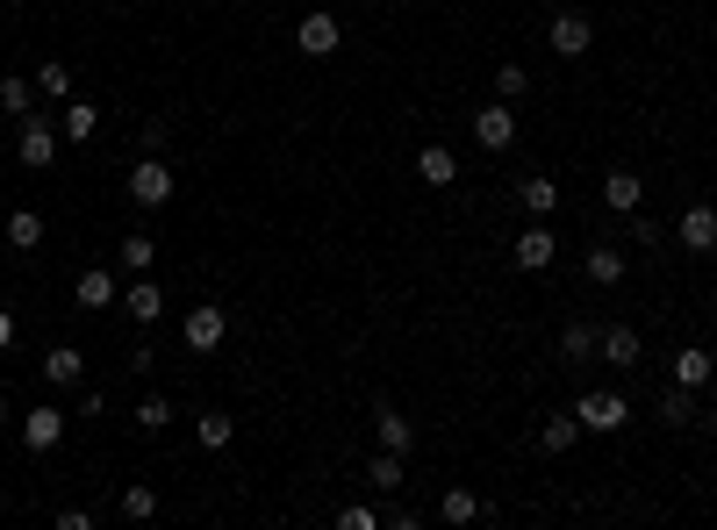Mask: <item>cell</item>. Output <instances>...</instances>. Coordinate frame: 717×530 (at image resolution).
Segmentation results:
<instances>
[{
    "mask_svg": "<svg viewBox=\"0 0 717 530\" xmlns=\"http://www.w3.org/2000/svg\"><path fill=\"white\" fill-rule=\"evenodd\" d=\"M574 416H582V430L610 437V430H624V423H632V402H624L617 387H588V395L574 402Z\"/></svg>",
    "mask_w": 717,
    "mask_h": 530,
    "instance_id": "cell-1",
    "label": "cell"
},
{
    "mask_svg": "<svg viewBox=\"0 0 717 530\" xmlns=\"http://www.w3.org/2000/svg\"><path fill=\"white\" fill-rule=\"evenodd\" d=\"M545 43H553L560 58H588V43H596V22H588L582 8H560L553 22H545Z\"/></svg>",
    "mask_w": 717,
    "mask_h": 530,
    "instance_id": "cell-2",
    "label": "cell"
},
{
    "mask_svg": "<svg viewBox=\"0 0 717 530\" xmlns=\"http://www.w3.org/2000/svg\"><path fill=\"white\" fill-rule=\"evenodd\" d=\"M14 158H22L29 173H43V165L58 158V129H51V115H22V136H14Z\"/></svg>",
    "mask_w": 717,
    "mask_h": 530,
    "instance_id": "cell-3",
    "label": "cell"
},
{
    "mask_svg": "<svg viewBox=\"0 0 717 530\" xmlns=\"http://www.w3.org/2000/svg\"><path fill=\"white\" fill-rule=\"evenodd\" d=\"M130 201L136 208H165V201H173V165H165V158L130 165Z\"/></svg>",
    "mask_w": 717,
    "mask_h": 530,
    "instance_id": "cell-4",
    "label": "cell"
},
{
    "mask_svg": "<svg viewBox=\"0 0 717 530\" xmlns=\"http://www.w3.org/2000/svg\"><path fill=\"white\" fill-rule=\"evenodd\" d=\"M675 245H682V251H696V259H710V251H717V208H710V201L682 208V222H675Z\"/></svg>",
    "mask_w": 717,
    "mask_h": 530,
    "instance_id": "cell-5",
    "label": "cell"
},
{
    "mask_svg": "<svg viewBox=\"0 0 717 530\" xmlns=\"http://www.w3.org/2000/svg\"><path fill=\"white\" fill-rule=\"evenodd\" d=\"M474 144L481 150H510L516 144V108H510V101H488V108H474Z\"/></svg>",
    "mask_w": 717,
    "mask_h": 530,
    "instance_id": "cell-6",
    "label": "cell"
},
{
    "mask_svg": "<svg viewBox=\"0 0 717 530\" xmlns=\"http://www.w3.org/2000/svg\"><path fill=\"white\" fill-rule=\"evenodd\" d=\"M295 43H301V58H330L345 43V29H338V14H301V29H295Z\"/></svg>",
    "mask_w": 717,
    "mask_h": 530,
    "instance_id": "cell-7",
    "label": "cell"
},
{
    "mask_svg": "<svg viewBox=\"0 0 717 530\" xmlns=\"http://www.w3.org/2000/svg\"><path fill=\"white\" fill-rule=\"evenodd\" d=\"M58 437H65V408H58V402H43V408H29V416H22V445L29 451H58Z\"/></svg>",
    "mask_w": 717,
    "mask_h": 530,
    "instance_id": "cell-8",
    "label": "cell"
},
{
    "mask_svg": "<svg viewBox=\"0 0 717 530\" xmlns=\"http://www.w3.org/2000/svg\"><path fill=\"white\" fill-rule=\"evenodd\" d=\"M510 259H516V272H545V266L560 259V237L545 230V222H531V230L516 237V251H510Z\"/></svg>",
    "mask_w": 717,
    "mask_h": 530,
    "instance_id": "cell-9",
    "label": "cell"
},
{
    "mask_svg": "<svg viewBox=\"0 0 717 530\" xmlns=\"http://www.w3.org/2000/svg\"><path fill=\"white\" fill-rule=\"evenodd\" d=\"M80 381H86L80 344H58V352H43V387H51V395H65V387H80Z\"/></svg>",
    "mask_w": 717,
    "mask_h": 530,
    "instance_id": "cell-10",
    "label": "cell"
},
{
    "mask_svg": "<svg viewBox=\"0 0 717 530\" xmlns=\"http://www.w3.org/2000/svg\"><path fill=\"white\" fill-rule=\"evenodd\" d=\"M603 208H610V216H632V208H646V179H638L632 165H617V173L603 179Z\"/></svg>",
    "mask_w": 717,
    "mask_h": 530,
    "instance_id": "cell-11",
    "label": "cell"
},
{
    "mask_svg": "<svg viewBox=\"0 0 717 530\" xmlns=\"http://www.w3.org/2000/svg\"><path fill=\"white\" fill-rule=\"evenodd\" d=\"M667 373H675V387H696V395H704V387L717 381V358L704 352V344H682V352H675V366H667Z\"/></svg>",
    "mask_w": 717,
    "mask_h": 530,
    "instance_id": "cell-12",
    "label": "cell"
},
{
    "mask_svg": "<svg viewBox=\"0 0 717 530\" xmlns=\"http://www.w3.org/2000/svg\"><path fill=\"white\" fill-rule=\"evenodd\" d=\"M373 437H380V445H388V451H402V459H409V451H417V423H409L402 408H388V402L373 408Z\"/></svg>",
    "mask_w": 717,
    "mask_h": 530,
    "instance_id": "cell-13",
    "label": "cell"
},
{
    "mask_svg": "<svg viewBox=\"0 0 717 530\" xmlns=\"http://www.w3.org/2000/svg\"><path fill=\"white\" fill-rule=\"evenodd\" d=\"M231 337V315L223 309H187V352H216Z\"/></svg>",
    "mask_w": 717,
    "mask_h": 530,
    "instance_id": "cell-14",
    "label": "cell"
},
{
    "mask_svg": "<svg viewBox=\"0 0 717 530\" xmlns=\"http://www.w3.org/2000/svg\"><path fill=\"white\" fill-rule=\"evenodd\" d=\"M596 352L610 358V366H638V358H646V337H638L632 323H610L603 337H596Z\"/></svg>",
    "mask_w": 717,
    "mask_h": 530,
    "instance_id": "cell-15",
    "label": "cell"
},
{
    "mask_svg": "<svg viewBox=\"0 0 717 530\" xmlns=\"http://www.w3.org/2000/svg\"><path fill=\"white\" fill-rule=\"evenodd\" d=\"M653 416H660L667 430H689V423H696V387H675V381H667L660 395H653Z\"/></svg>",
    "mask_w": 717,
    "mask_h": 530,
    "instance_id": "cell-16",
    "label": "cell"
},
{
    "mask_svg": "<svg viewBox=\"0 0 717 530\" xmlns=\"http://www.w3.org/2000/svg\"><path fill=\"white\" fill-rule=\"evenodd\" d=\"M417 179H423V187H452V179H460L452 144H423V150H417Z\"/></svg>",
    "mask_w": 717,
    "mask_h": 530,
    "instance_id": "cell-17",
    "label": "cell"
},
{
    "mask_svg": "<svg viewBox=\"0 0 717 530\" xmlns=\"http://www.w3.org/2000/svg\"><path fill=\"white\" fill-rule=\"evenodd\" d=\"M516 201H524V216H531V222H545V216L560 208V187H553L545 173H531V179H516Z\"/></svg>",
    "mask_w": 717,
    "mask_h": 530,
    "instance_id": "cell-18",
    "label": "cell"
},
{
    "mask_svg": "<svg viewBox=\"0 0 717 530\" xmlns=\"http://www.w3.org/2000/svg\"><path fill=\"white\" fill-rule=\"evenodd\" d=\"M122 309H130V323H158V315H165L158 280H144V272H136V280H130V294H122Z\"/></svg>",
    "mask_w": 717,
    "mask_h": 530,
    "instance_id": "cell-19",
    "label": "cell"
},
{
    "mask_svg": "<svg viewBox=\"0 0 717 530\" xmlns=\"http://www.w3.org/2000/svg\"><path fill=\"white\" fill-rule=\"evenodd\" d=\"M72 301H80V309H109V301H115V272L109 266H86L80 287H72Z\"/></svg>",
    "mask_w": 717,
    "mask_h": 530,
    "instance_id": "cell-20",
    "label": "cell"
},
{
    "mask_svg": "<svg viewBox=\"0 0 717 530\" xmlns=\"http://www.w3.org/2000/svg\"><path fill=\"white\" fill-rule=\"evenodd\" d=\"M402 451H388V445H380L373 451V459H366V488H380V495H395V488H402Z\"/></svg>",
    "mask_w": 717,
    "mask_h": 530,
    "instance_id": "cell-21",
    "label": "cell"
},
{
    "mask_svg": "<svg viewBox=\"0 0 717 530\" xmlns=\"http://www.w3.org/2000/svg\"><path fill=\"white\" fill-rule=\"evenodd\" d=\"M574 437H582V416H545L539 423V451H553V459L574 451Z\"/></svg>",
    "mask_w": 717,
    "mask_h": 530,
    "instance_id": "cell-22",
    "label": "cell"
},
{
    "mask_svg": "<svg viewBox=\"0 0 717 530\" xmlns=\"http://www.w3.org/2000/svg\"><path fill=\"white\" fill-rule=\"evenodd\" d=\"M438 517H445V523H481L488 509H481V495H474V488H445V502H438Z\"/></svg>",
    "mask_w": 717,
    "mask_h": 530,
    "instance_id": "cell-23",
    "label": "cell"
},
{
    "mask_svg": "<svg viewBox=\"0 0 717 530\" xmlns=\"http://www.w3.org/2000/svg\"><path fill=\"white\" fill-rule=\"evenodd\" d=\"M0 108H8L14 123H22V115H37V80H14V72H8V80H0Z\"/></svg>",
    "mask_w": 717,
    "mask_h": 530,
    "instance_id": "cell-24",
    "label": "cell"
},
{
    "mask_svg": "<svg viewBox=\"0 0 717 530\" xmlns=\"http://www.w3.org/2000/svg\"><path fill=\"white\" fill-rule=\"evenodd\" d=\"M8 245L14 251H37L43 245V216H37V208H14V216H8Z\"/></svg>",
    "mask_w": 717,
    "mask_h": 530,
    "instance_id": "cell-25",
    "label": "cell"
},
{
    "mask_svg": "<svg viewBox=\"0 0 717 530\" xmlns=\"http://www.w3.org/2000/svg\"><path fill=\"white\" fill-rule=\"evenodd\" d=\"M37 94L72 101V65H65V58H43V65H37Z\"/></svg>",
    "mask_w": 717,
    "mask_h": 530,
    "instance_id": "cell-26",
    "label": "cell"
},
{
    "mask_svg": "<svg viewBox=\"0 0 717 530\" xmlns=\"http://www.w3.org/2000/svg\"><path fill=\"white\" fill-rule=\"evenodd\" d=\"M101 129V108H94V101H65V129H58V136H72V144H86V136H94Z\"/></svg>",
    "mask_w": 717,
    "mask_h": 530,
    "instance_id": "cell-27",
    "label": "cell"
},
{
    "mask_svg": "<svg viewBox=\"0 0 717 530\" xmlns=\"http://www.w3.org/2000/svg\"><path fill=\"white\" fill-rule=\"evenodd\" d=\"M122 517H130V523H151V517H158V488L130 480V488H122Z\"/></svg>",
    "mask_w": 717,
    "mask_h": 530,
    "instance_id": "cell-28",
    "label": "cell"
},
{
    "mask_svg": "<svg viewBox=\"0 0 717 530\" xmlns=\"http://www.w3.org/2000/svg\"><path fill=\"white\" fill-rule=\"evenodd\" d=\"M588 280H596V287H624V251L596 245V251H588Z\"/></svg>",
    "mask_w": 717,
    "mask_h": 530,
    "instance_id": "cell-29",
    "label": "cell"
},
{
    "mask_svg": "<svg viewBox=\"0 0 717 530\" xmlns=\"http://www.w3.org/2000/svg\"><path fill=\"white\" fill-rule=\"evenodd\" d=\"M136 430H144V437H158L165 430V423H173V402H165V395H144V402H136Z\"/></svg>",
    "mask_w": 717,
    "mask_h": 530,
    "instance_id": "cell-30",
    "label": "cell"
},
{
    "mask_svg": "<svg viewBox=\"0 0 717 530\" xmlns=\"http://www.w3.org/2000/svg\"><path fill=\"white\" fill-rule=\"evenodd\" d=\"M524 94H531V72L516 65V58H510V65H495V101H510V108H516Z\"/></svg>",
    "mask_w": 717,
    "mask_h": 530,
    "instance_id": "cell-31",
    "label": "cell"
},
{
    "mask_svg": "<svg viewBox=\"0 0 717 530\" xmlns=\"http://www.w3.org/2000/svg\"><path fill=\"white\" fill-rule=\"evenodd\" d=\"M596 337H603V330H588V323H567V330H560V352H567L574 366H582V358H596Z\"/></svg>",
    "mask_w": 717,
    "mask_h": 530,
    "instance_id": "cell-32",
    "label": "cell"
},
{
    "mask_svg": "<svg viewBox=\"0 0 717 530\" xmlns=\"http://www.w3.org/2000/svg\"><path fill=\"white\" fill-rule=\"evenodd\" d=\"M194 437H202V445H208V451H223V445H231V437H237V423H231V416H223V408H208V416H202V423H194Z\"/></svg>",
    "mask_w": 717,
    "mask_h": 530,
    "instance_id": "cell-33",
    "label": "cell"
},
{
    "mask_svg": "<svg viewBox=\"0 0 717 530\" xmlns=\"http://www.w3.org/2000/svg\"><path fill=\"white\" fill-rule=\"evenodd\" d=\"M151 259H158V245H151L144 230H130V237H122V272H151Z\"/></svg>",
    "mask_w": 717,
    "mask_h": 530,
    "instance_id": "cell-34",
    "label": "cell"
},
{
    "mask_svg": "<svg viewBox=\"0 0 717 530\" xmlns=\"http://www.w3.org/2000/svg\"><path fill=\"white\" fill-rule=\"evenodd\" d=\"M338 530H380V517L366 502H352V509H338Z\"/></svg>",
    "mask_w": 717,
    "mask_h": 530,
    "instance_id": "cell-35",
    "label": "cell"
},
{
    "mask_svg": "<svg viewBox=\"0 0 717 530\" xmlns=\"http://www.w3.org/2000/svg\"><path fill=\"white\" fill-rule=\"evenodd\" d=\"M632 237H638V251H653V245H660V222H653V216H638V208H632Z\"/></svg>",
    "mask_w": 717,
    "mask_h": 530,
    "instance_id": "cell-36",
    "label": "cell"
},
{
    "mask_svg": "<svg viewBox=\"0 0 717 530\" xmlns=\"http://www.w3.org/2000/svg\"><path fill=\"white\" fill-rule=\"evenodd\" d=\"M8 344H14V315L0 309V352H8Z\"/></svg>",
    "mask_w": 717,
    "mask_h": 530,
    "instance_id": "cell-37",
    "label": "cell"
},
{
    "mask_svg": "<svg viewBox=\"0 0 717 530\" xmlns=\"http://www.w3.org/2000/svg\"><path fill=\"white\" fill-rule=\"evenodd\" d=\"M8 416H14V408H8V402H0V430H8Z\"/></svg>",
    "mask_w": 717,
    "mask_h": 530,
    "instance_id": "cell-38",
    "label": "cell"
},
{
    "mask_svg": "<svg viewBox=\"0 0 717 530\" xmlns=\"http://www.w3.org/2000/svg\"><path fill=\"white\" fill-rule=\"evenodd\" d=\"M704 423H710V430H717V408H710V416H704Z\"/></svg>",
    "mask_w": 717,
    "mask_h": 530,
    "instance_id": "cell-39",
    "label": "cell"
}]
</instances>
